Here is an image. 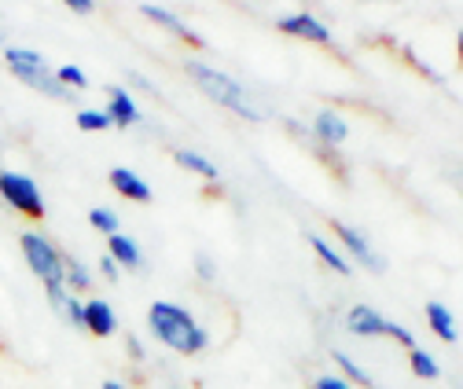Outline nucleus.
Listing matches in <instances>:
<instances>
[{"mask_svg": "<svg viewBox=\"0 0 463 389\" xmlns=\"http://www.w3.org/2000/svg\"><path fill=\"white\" fill-rule=\"evenodd\" d=\"M147 330L173 353L199 357L210 349V330L199 323V316L177 301H151L147 309Z\"/></svg>", "mask_w": 463, "mask_h": 389, "instance_id": "obj_1", "label": "nucleus"}, {"mask_svg": "<svg viewBox=\"0 0 463 389\" xmlns=\"http://www.w3.org/2000/svg\"><path fill=\"white\" fill-rule=\"evenodd\" d=\"M184 74L195 81V88H199L206 99H213L217 107L232 110V115H240V118H247V122H265V118H269L265 107L250 96V88H247L243 81H236L232 74H224V70H217V67H210V63H203V60H184Z\"/></svg>", "mask_w": 463, "mask_h": 389, "instance_id": "obj_2", "label": "nucleus"}, {"mask_svg": "<svg viewBox=\"0 0 463 389\" xmlns=\"http://www.w3.org/2000/svg\"><path fill=\"white\" fill-rule=\"evenodd\" d=\"M5 63L12 70L15 81H23L26 88L55 99V103H71L74 92H67L60 81H55V67L44 60L37 48H23V44H5Z\"/></svg>", "mask_w": 463, "mask_h": 389, "instance_id": "obj_3", "label": "nucleus"}, {"mask_svg": "<svg viewBox=\"0 0 463 389\" xmlns=\"http://www.w3.org/2000/svg\"><path fill=\"white\" fill-rule=\"evenodd\" d=\"M19 250H23L26 268L41 280V287H60L63 283V250L55 246L48 236L23 232L19 236Z\"/></svg>", "mask_w": 463, "mask_h": 389, "instance_id": "obj_4", "label": "nucleus"}, {"mask_svg": "<svg viewBox=\"0 0 463 389\" xmlns=\"http://www.w3.org/2000/svg\"><path fill=\"white\" fill-rule=\"evenodd\" d=\"M0 199H5V206H12L15 213H23L30 220H41L48 209L37 181L19 170H0Z\"/></svg>", "mask_w": 463, "mask_h": 389, "instance_id": "obj_5", "label": "nucleus"}, {"mask_svg": "<svg viewBox=\"0 0 463 389\" xmlns=\"http://www.w3.org/2000/svg\"><path fill=\"white\" fill-rule=\"evenodd\" d=\"M331 232H335V239H338L342 257L350 261V264H361V268H364V272H372V275H383V272H386L383 254L372 246V239H368L361 228L345 225V220H331Z\"/></svg>", "mask_w": 463, "mask_h": 389, "instance_id": "obj_6", "label": "nucleus"}, {"mask_svg": "<svg viewBox=\"0 0 463 389\" xmlns=\"http://www.w3.org/2000/svg\"><path fill=\"white\" fill-rule=\"evenodd\" d=\"M276 30L295 37V41H309V44H324V48L335 44V30L313 12H287L276 19Z\"/></svg>", "mask_w": 463, "mask_h": 389, "instance_id": "obj_7", "label": "nucleus"}, {"mask_svg": "<svg viewBox=\"0 0 463 389\" xmlns=\"http://www.w3.org/2000/svg\"><path fill=\"white\" fill-rule=\"evenodd\" d=\"M342 323H345V330H350L354 338H386L390 335V316H383L379 309H372L364 301L345 309V320Z\"/></svg>", "mask_w": 463, "mask_h": 389, "instance_id": "obj_8", "label": "nucleus"}, {"mask_svg": "<svg viewBox=\"0 0 463 389\" xmlns=\"http://www.w3.org/2000/svg\"><path fill=\"white\" fill-rule=\"evenodd\" d=\"M309 136H313L320 147H331V151H338L345 140H350V122H345V115H342V110H331V107H324V110H317V115H313V122H309Z\"/></svg>", "mask_w": 463, "mask_h": 389, "instance_id": "obj_9", "label": "nucleus"}, {"mask_svg": "<svg viewBox=\"0 0 463 389\" xmlns=\"http://www.w3.org/2000/svg\"><path fill=\"white\" fill-rule=\"evenodd\" d=\"M147 23H155L158 30H165L169 37H177V41H184V44H192V48H203V37L177 15V12H173V8H162V5H140L137 8Z\"/></svg>", "mask_w": 463, "mask_h": 389, "instance_id": "obj_10", "label": "nucleus"}, {"mask_svg": "<svg viewBox=\"0 0 463 389\" xmlns=\"http://www.w3.org/2000/svg\"><path fill=\"white\" fill-rule=\"evenodd\" d=\"M103 110H107L110 125H118V129H129V125H140L144 122V110L133 99V92L129 88H118V85L107 88V107Z\"/></svg>", "mask_w": 463, "mask_h": 389, "instance_id": "obj_11", "label": "nucleus"}, {"mask_svg": "<svg viewBox=\"0 0 463 389\" xmlns=\"http://www.w3.org/2000/svg\"><path fill=\"white\" fill-rule=\"evenodd\" d=\"M81 330H89L92 338H114V335H118V312H114V305L103 301V298H89L85 301Z\"/></svg>", "mask_w": 463, "mask_h": 389, "instance_id": "obj_12", "label": "nucleus"}, {"mask_svg": "<svg viewBox=\"0 0 463 389\" xmlns=\"http://www.w3.org/2000/svg\"><path fill=\"white\" fill-rule=\"evenodd\" d=\"M107 181H110L114 191H118L122 199H129V202H151V199H155L151 184H147L137 170H129V165H114V170L107 173Z\"/></svg>", "mask_w": 463, "mask_h": 389, "instance_id": "obj_13", "label": "nucleus"}, {"mask_svg": "<svg viewBox=\"0 0 463 389\" xmlns=\"http://www.w3.org/2000/svg\"><path fill=\"white\" fill-rule=\"evenodd\" d=\"M107 257L118 264L122 272H144V264H147L140 243H137L133 236H126V232H118V236L107 239Z\"/></svg>", "mask_w": 463, "mask_h": 389, "instance_id": "obj_14", "label": "nucleus"}, {"mask_svg": "<svg viewBox=\"0 0 463 389\" xmlns=\"http://www.w3.org/2000/svg\"><path fill=\"white\" fill-rule=\"evenodd\" d=\"M44 298H48V305L55 309V316H60L63 323H71V327L81 330V323H85V301H81L78 294H71V291L60 283V287H44Z\"/></svg>", "mask_w": 463, "mask_h": 389, "instance_id": "obj_15", "label": "nucleus"}, {"mask_svg": "<svg viewBox=\"0 0 463 389\" xmlns=\"http://www.w3.org/2000/svg\"><path fill=\"white\" fill-rule=\"evenodd\" d=\"M173 162H177L181 170H188L192 177L206 181V184H217V181H221L217 162H213V158H206V154H203V151H195V147H173Z\"/></svg>", "mask_w": 463, "mask_h": 389, "instance_id": "obj_16", "label": "nucleus"}, {"mask_svg": "<svg viewBox=\"0 0 463 389\" xmlns=\"http://www.w3.org/2000/svg\"><path fill=\"white\" fill-rule=\"evenodd\" d=\"M427 327L434 330V338H441L445 346H459V327H456V316L449 305L441 301H427Z\"/></svg>", "mask_w": 463, "mask_h": 389, "instance_id": "obj_17", "label": "nucleus"}, {"mask_svg": "<svg viewBox=\"0 0 463 389\" xmlns=\"http://www.w3.org/2000/svg\"><path fill=\"white\" fill-rule=\"evenodd\" d=\"M63 287H67L71 294L92 291V272H89V264H85L78 254H67V250H63Z\"/></svg>", "mask_w": 463, "mask_h": 389, "instance_id": "obj_18", "label": "nucleus"}, {"mask_svg": "<svg viewBox=\"0 0 463 389\" xmlns=\"http://www.w3.org/2000/svg\"><path fill=\"white\" fill-rule=\"evenodd\" d=\"M306 243L313 246V254H317V257H320V261H324V264H327L331 272H338V275H354V264L342 257V250H338V246H335L331 239H324V236L309 232V236H306Z\"/></svg>", "mask_w": 463, "mask_h": 389, "instance_id": "obj_19", "label": "nucleus"}, {"mask_svg": "<svg viewBox=\"0 0 463 389\" xmlns=\"http://www.w3.org/2000/svg\"><path fill=\"white\" fill-rule=\"evenodd\" d=\"M331 360H335V367H338V375L350 382V385H364V389H375V378H372V371H364L350 353H342V349H335L331 353Z\"/></svg>", "mask_w": 463, "mask_h": 389, "instance_id": "obj_20", "label": "nucleus"}, {"mask_svg": "<svg viewBox=\"0 0 463 389\" xmlns=\"http://www.w3.org/2000/svg\"><path fill=\"white\" fill-rule=\"evenodd\" d=\"M409 367H412V375L423 378V382H438V378H441V364H438L427 349H420V346L409 349Z\"/></svg>", "mask_w": 463, "mask_h": 389, "instance_id": "obj_21", "label": "nucleus"}, {"mask_svg": "<svg viewBox=\"0 0 463 389\" xmlns=\"http://www.w3.org/2000/svg\"><path fill=\"white\" fill-rule=\"evenodd\" d=\"M89 225H92L99 236L110 239V236H118V232H122V217L114 213L110 206H92V209H89Z\"/></svg>", "mask_w": 463, "mask_h": 389, "instance_id": "obj_22", "label": "nucleus"}, {"mask_svg": "<svg viewBox=\"0 0 463 389\" xmlns=\"http://www.w3.org/2000/svg\"><path fill=\"white\" fill-rule=\"evenodd\" d=\"M74 125H78L81 133H107V129H114L103 107H81L78 115H74Z\"/></svg>", "mask_w": 463, "mask_h": 389, "instance_id": "obj_23", "label": "nucleus"}, {"mask_svg": "<svg viewBox=\"0 0 463 389\" xmlns=\"http://www.w3.org/2000/svg\"><path fill=\"white\" fill-rule=\"evenodd\" d=\"M55 81H60L67 92H81V88H89V74L81 70V67H74V63H63V67H55Z\"/></svg>", "mask_w": 463, "mask_h": 389, "instance_id": "obj_24", "label": "nucleus"}, {"mask_svg": "<svg viewBox=\"0 0 463 389\" xmlns=\"http://www.w3.org/2000/svg\"><path fill=\"white\" fill-rule=\"evenodd\" d=\"M195 275H199V280L203 283H217V264H213V257L210 254H195Z\"/></svg>", "mask_w": 463, "mask_h": 389, "instance_id": "obj_25", "label": "nucleus"}, {"mask_svg": "<svg viewBox=\"0 0 463 389\" xmlns=\"http://www.w3.org/2000/svg\"><path fill=\"white\" fill-rule=\"evenodd\" d=\"M309 389H354V385L345 382L338 371H331V375H317V378L309 382Z\"/></svg>", "mask_w": 463, "mask_h": 389, "instance_id": "obj_26", "label": "nucleus"}, {"mask_svg": "<svg viewBox=\"0 0 463 389\" xmlns=\"http://www.w3.org/2000/svg\"><path fill=\"white\" fill-rule=\"evenodd\" d=\"M99 275H103L107 283H118V280H122V268H118V264H114V261L103 254V257H99Z\"/></svg>", "mask_w": 463, "mask_h": 389, "instance_id": "obj_27", "label": "nucleus"}, {"mask_svg": "<svg viewBox=\"0 0 463 389\" xmlns=\"http://www.w3.org/2000/svg\"><path fill=\"white\" fill-rule=\"evenodd\" d=\"M129 85H137V88H140V92H147V96H158L155 81H151V78H144L140 70H129Z\"/></svg>", "mask_w": 463, "mask_h": 389, "instance_id": "obj_28", "label": "nucleus"}, {"mask_svg": "<svg viewBox=\"0 0 463 389\" xmlns=\"http://www.w3.org/2000/svg\"><path fill=\"white\" fill-rule=\"evenodd\" d=\"M126 353H129L137 364H144V360H147V353H144V342H140L137 335H129V338H126Z\"/></svg>", "mask_w": 463, "mask_h": 389, "instance_id": "obj_29", "label": "nucleus"}, {"mask_svg": "<svg viewBox=\"0 0 463 389\" xmlns=\"http://www.w3.org/2000/svg\"><path fill=\"white\" fill-rule=\"evenodd\" d=\"M67 8H71L74 15H92V12H96L92 0H67Z\"/></svg>", "mask_w": 463, "mask_h": 389, "instance_id": "obj_30", "label": "nucleus"}, {"mask_svg": "<svg viewBox=\"0 0 463 389\" xmlns=\"http://www.w3.org/2000/svg\"><path fill=\"white\" fill-rule=\"evenodd\" d=\"M99 389H129V385H126V382H118V378H103V382H99Z\"/></svg>", "mask_w": 463, "mask_h": 389, "instance_id": "obj_31", "label": "nucleus"}, {"mask_svg": "<svg viewBox=\"0 0 463 389\" xmlns=\"http://www.w3.org/2000/svg\"><path fill=\"white\" fill-rule=\"evenodd\" d=\"M0 48H5V37H0Z\"/></svg>", "mask_w": 463, "mask_h": 389, "instance_id": "obj_32", "label": "nucleus"}]
</instances>
